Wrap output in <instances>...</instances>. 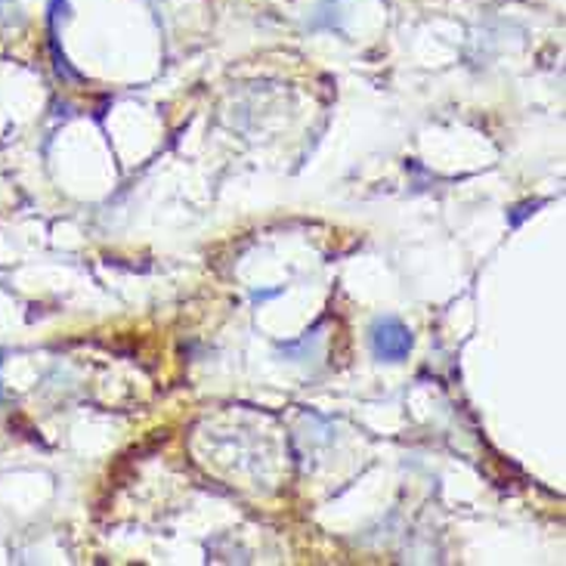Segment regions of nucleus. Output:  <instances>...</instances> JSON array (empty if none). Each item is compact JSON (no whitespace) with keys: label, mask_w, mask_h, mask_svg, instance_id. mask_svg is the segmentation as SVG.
Returning <instances> with one entry per match:
<instances>
[{"label":"nucleus","mask_w":566,"mask_h":566,"mask_svg":"<svg viewBox=\"0 0 566 566\" xmlns=\"http://www.w3.org/2000/svg\"><path fill=\"white\" fill-rule=\"evenodd\" d=\"M372 350L384 362H402V359H409V353H412V335L394 316L377 320L375 328H372Z\"/></svg>","instance_id":"f257e3e1"}]
</instances>
